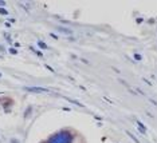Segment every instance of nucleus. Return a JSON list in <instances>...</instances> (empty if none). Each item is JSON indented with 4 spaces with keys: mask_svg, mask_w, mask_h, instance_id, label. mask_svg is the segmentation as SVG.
<instances>
[{
    "mask_svg": "<svg viewBox=\"0 0 157 143\" xmlns=\"http://www.w3.org/2000/svg\"><path fill=\"white\" fill-rule=\"evenodd\" d=\"M28 91H33V92H48V90H46L43 87H30L27 88Z\"/></svg>",
    "mask_w": 157,
    "mask_h": 143,
    "instance_id": "1",
    "label": "nucleus"
},
{
    "mask_svg": "<svg viewBox=\"0 0 157 143\" xmlns=\"http://www.w3.org/2000/svg\"><path fill=\"white\" fill-rule=\"evenodd\" d=\"M3 4H4V2H0V6H3Z\"/></svg>",
    "mask_w": 157,
    "mask_h": 143,
    "instance_id": "4",
    "label": "nucleus"
},
{
    "mask_svg": "<svg viewBox=\"0 0 157 143\" xmlns=\"http://www.w3.org/2000/svg\"><path fill=\"white\" fill-rule=\"evenodd\" d=\"M39 46H40L42 48H47V46H46L44 43H42V42H39Z\"/></svg>",
    "mask_w": 157,
    "mask_h": 143,
    "instance_id": "3",
    "label": "nucleus"
},
{
    "mask_svg": "<svg viewBox=\"0 0 157 143\" xmlns=\"http://www.w3.org/2000/svg\"><path fill=\"white\" fill-rule=\"evenodd\" d=\"M0 13H2V15H7V9H4V8H0Z\"/></svg>",
    "mask_w": 157,
    "mask_h": 143,
    "instance_id": "2",
    "label": "nucleus"
}]
</instances>
